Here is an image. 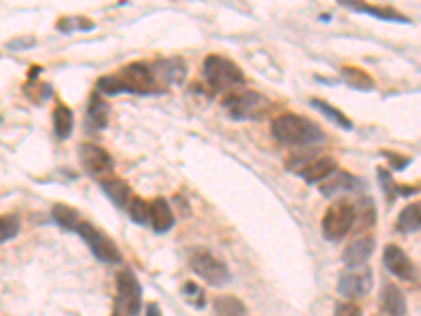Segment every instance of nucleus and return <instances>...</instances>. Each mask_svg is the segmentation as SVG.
<instances>
[{
  "instance_id": "4be33fe9",
  "label": "nucleus",
  "mask_w": 421,
  "mask_h": 316,
  "mask_svg": "<svg viewBox=\"0 0 421 316\" xmlns=\"http://www.w3.org/2000/svg\"><path fill=\"white\" fill-rule=\"evenodd\" d=\"M213 310L215 316H246V308L240 300L230 297V295H222L213 302Z\"/></svg>"
},
{
  "instance_id": "0eeeda50",
  "label": "nucleus",
  "mask_w": 421,
  "mask_h": 316,
  "mask_svg": "<svg viewBox=\"0 0 421 316\" xmlns=\"http://www.w3.org/2000/svg\"><path fill=\"white\" fill-rule=\"evenodd\" d=\"M78 236L91 247L93 255L99 260V262H105V264H118L123 260L120 255V249L114 245V240H110L101 230H97L91 224L87 222H80V226L76 228Z\"/></svg>"
},
{
  "instance_id": "5701e85b",
  "label": "nucleus",
  "mask_w": 421,
  "mask_h": 316,
  "mask_svg": "<svg viewBox=\"0 0 421 316\" xmlns=\"http://www.w3.org/2000/svg\"><path fill=\"white\" fill-rule=\"evenodd\" d=\"M310 103H312V106H314V108H316V110L323 114V116H327L328 121H333L337 127H341V129H345V131H352V123H350V118H348L343 112H339L337 108L328 106L327 101H323V99H316V97H314Z\"/></svg>"
},
{
  "instance_id": "aec40b11",
  "label": "nucleus",
  "mask_w": 421,
  "mask_h": 316,
  "mask_svg": "<svg viewBox=\"0 0 421 316\" xmlns=\"http://www.w3.org/2000/svg\"><path fill=\"white\" fill-rule=\"evenodd\" d=\"M396 230L402 234L421 230V205H407L396 220Z\"/></svg>"
},
{
  "instance_id": "c85d7f7f",
  "label": "nucleus",
  "mask_w": 421,
  "mask_h": 316,
  "mask_svg": "<svg viewBox=\"0 0 421 316\" xmlns=\"http://www.w3.org/2000/svg\"><path fill=\"white\" fill-rule=\"evenodd\" d=\"M19 232V220L15 215H2L0 218V243L11 240Z\"/></svg>"
},
{
  "instance_id": "cd10ccee",
  "label": "nucleus",
  "mask_w": 421,
  "mask_h": 316,
  "mask_svg": "<svg viewBox=\"0 0 421 316\" xmlns=\"http://www.w3.org/2000/svg\"><path fill=\"white\" fill-rule=\"evenodd\" d=\"M93 21H89L85 17H66L57 24V30H61V32H72V30H85L87 32V30H93Z\"/></svg>"
},
{
  "instance_id": "412c9836",
  "label": "nucleus",
  "mask_w": 421,
  "mask_h": 316,
  "mask_svg": "<svg viewBox=\"0 0 421 316\" xmlns=\"http://www.w3.org/2000/svg\"><path fill=\"white\" fill-rule=\"evenodd\" d=\"M51 215H53L55 224L61 226L63 230L76 232V228L80 226V215H78V211L72 209V207H68V205H55L53 211H51Z\"/></svg>"
},
{
  "instance_id": "2f4dec72",
  "label": "nucleus",
  "mask_w": 421,
  "mask_h": 316,
  "mask_svg": "<svg viewBox=\"0 0 421 316\" xmlns=\"http://www.w3.org/2000/svg\"><path fill=\"white\" fill-rule=\"evenodd\" d=\"M335 316H363L360 308L352 302H343V304H337L335 308Z\"/></svg>"
},
{
  "instance_id": "423d86ee",
  "label": "nucleus",
  "mask_w": 421,
  "mask_h": 316,
  "mask_svg": "<svg viewBox=\"0 0 421 316\" xmlns=\"http://www.w3.org/2000/svg\"><path fill=\"white\" fill-rule=\"evenodd\" d=\"M224 106L236 121H253V118H259L270 108V101L255 91H244V93H232L230 97H226Z\"/></svg>"
},
{
  "instance_id": "473e14b6",
  "label": "nucleus",
  "mask_w": 421,
  "mask_h": 316,
  "mask_svg": "<svg viewBox=\"0 0 421 316\" xmlns=\"http://www.w3.org/2000/svg\"><path fill=\"white\" fill-rule=\"evenodd\" d=\"M385 156L390 158V163H392V167H394L396 171H402V169L411 163L409 158H398V156H392V154H388V152H385Z\"/></svg>"
},
{
  "instance_id": "ddd939ff",
  "label": "nucleus",
  "mask_w": 421,
  "mask_h": 316,
  "mask_svg": "<svg viewBox=\"0 0 421 316\" xmlns=\"http://www.w3.org/2000/svg\"><path fill=\"white\" fill-rule=\"evenodd\" d=\"M375 251V240L371 236H363L358 240H354L345 251H343V264L348 268H360L363 264H367L371 260Z\"/></svg>"
},
{
  "instance_id": "a878e982",
  "label": "nucleus",
  "mask_w": 421,
  "mask_h": 316,
  "mask_svg": "<svg viewBox=\"0 0 421 316\" xmlns=\"http://www.w3.org/2000/svg\"><path fill=\"white\" fill-rule=\"evenodd\" d=\"M354 183L356 180L352 178V175H348V173H333L328 181L323 185V194L325 196H331V194H335V192H341V190H352L354 188Z\"/></svg>"
},
{
  "instance_id": "7ed1b4c3",
  "label": "nucleus",
  "mask_w": 421,
  "mask_h": 316,
  "mask_svg": "<svg viewBox=\"0 0 421 316\" xmlns=\"http://www.w3.org/2000/svg\"><path fill=\"white\" fill-rule=\"evenodd\" d=\"M204 78L215 91H230L244 85V74L240 68L222 55H209L204 59Z\"/></svg>"
},
{
  "instance_id": "9b49d317",
  "label": "nucleus",
  "mask_w": 421,
  "mask_h": 316,
  "mask_svg": "<svg viewBox=\"0 0 421 316\" xmlns=\"http://www.w3.org/2000/svg\"><path fill=\"white\" fill-rule=\"evenodd\" d=\"M383 264H385L388 270L392 272L394 276H398V278L411 280L415 276V268H413L409 255L398 245H388L383 249Z\"/></svg>"
},
{
  "instance_id": "39448f33",
  "label": "nucleus",
  "mask_w": 421,
  "mask_h": 316,
  "mask_svg": "<svg viewBox=\"0 0 421 316\" xmlns=\"http://www.w3.org/2000/svg\"><path fill=\"white\" fill-rule=\"evenodd\" d=\"M116 306L112 316L141 315V285L131 270H125L116 278Z\"/></svg>"
},
{
  "instance_id": "20e7f679",
  "label": "nucleus",
  "mask_w": 421,
  "mask_h": 316,
  "mask_svg": "<svg viewBox=\"0 0 421 316\" xmlns=\"http://www.w3.org/2000/svg\"><path fill=\"white\" fill-rule=\"evenodd\" d=\"M189 266L202 280H207L213 287H224L230 280V270L228 266L209 249H194L189 253Z\"/></svg>"
},
{
  "instance_id": "b1692460",
  "label": "nucleus",
  "mask_w": 421,
  "mask_h": 316,
  "mask_svg": "<svg viewBox=\"0 0 421 316\" xmlns=\"http://www.w3.org/2000/svg\"><path fill=\"white\" fill-rule=\"evenodd\" d=\"M341 74H343V81H345L350 87H354V89L371 91L375 87L373 78H371L367 72L358 70V68H352V66H348V68H343V70H341Z\"/></svg>"
},
{
  "instance_id": "f3484780",
  "label": "nucleus",
  "mask_w": 421,
  "mask_h": 316,
  "mask_svg": "<svg viewBox=\"0 0 421 316\" xmlns=\"http://www.w3.org/2000/svg\"><path fill=\"white\" fill-rule=\"evenodd\" d=\"M53 127H55V136L61 141L72 136L74 129V114L66 103H57L53 110Z\"/></svg>"
},
{
  "instance_id": "c756f323",
  "label": "nucleus",
  "mask_w": 421,
  "mask_h": 316,
  "mask_svg": "<svg viewBox=\"0 0 421 316\" xmlns=\"http://www.w3.org/2000/svg\"><path fill=\"white\" fill-rule=\"evenodd\" d=\"M182 291H184V295H186L189 304H194L198 310H202V308H204V304H207V300H204V291H202L198 285H194V282H186Z\"/></svg>"
},
{
  "instance_id": "6e6552de",
  "label": "nucleus",
  "mask_w": 421,
  "mask_h": 316,
  "mask_svg": "<svg viewBox=\"0 0 421 316\" xmlns=\"http://www.w3.org/2000/svg\"><path fill=\"white\" fill-rule=\"evenodd\" d=\"M356 222V209L350 203H335L331 205L323 218V234L328 240L343 238Z\"/></svg>"
},
{
  "instance_id": "2eb2a0df",
  "label": "nucleus",
  "mask_w": 421,
  "mask_h": 316,
  "mask_svg": "<svg viewBox=\"0 0 421 316\" xmlns=\"http://www.w3.org/2000/svg\"><path fill=\"white\" fill-rule=\"evenodd\" d=\"M335 171H337V160L331 156H323V158L306 165V169H301L299 173L308 183H318V181L328 180Z\"/></svg>"
},
{
  "instance_id": "dca6fc26",
  "label": "nucleus",
  "mask_w": 421,
  "mask_h": 316,
  "mask_svg": "<svg viewBox=\"0 0 421 316\" xmlns=\"http://www.w3.org/2000/svg\"><path fill=\"white\" fill-rule=\"evenodd\" d=\"M381 310L388 316H405L407 315V300H405V293L394 287V285H388L381 293Z\"/></svg>"
},
{
  "instance_id": "393cba45",
  "label": "nucleus",
  "mask_w": 421,
  "mask_h": 316,
  "mask_svg": "<svg viewBox=\"0 0 421 316\" xmlns=\"http://www.w3.org/2000/svg\"><path fill=\"white\" fill-rule=\"evenodd\" d=\"M108 116H110V106L99 97L93 95L89 101V121L95 129H103L108 125Z\"/></svg>"
},
{
  "instance_id": "6ab92c4d",
  "label": "nucleus",
  "mask_w": 421,
  "mask_h": 316,
  "mask_svg": "<svg viewBox=\"0 0 421 316\" xmlns=\"http://www.w3.org/2000/svg\"><path fill=\"white\" fill-rule=\"evenodd\" d=\"M345 6L358 11V13H367V15H373V17H379L383 21H398V24H409V19L405 15H400L398 11L390 9V6H371V4H356V2H343Z\"/></svg>"
},
{
  "instance_id": "f03ea898",
  "label": "nucleus",
  "mask_w": 421,
  "mask_h": 316,
  "mask_svg": "<svg viewBox=\"0 0 421 316\" xmlns=\"http://www.w3.org/2000/svg\"><path fill=\"white\" fill-rule=\"evenodd\" d=\"M274 137L289 146H310L323 141V131L308 118L297 114H282L272 121Z\"/></svg>"
},
{
  "instance_id": "7c9ffc66",
  "label": "nucleus",
  "mask_w": 421,
  "mask_h": 316,
  "mask_svg": "<svg viewBox=\"0 0 421 316\" xmlns=\"http://www.w3.org/2000/svg\"><path fill=\"white\" fill-rule=\"evenodd\" d=\"M377 175H379V181L383 183V192L388 194V198H390V200H392L394 196H398V194H400V192H398V188H400V185H396V183L392 181V175H390L385 169H379V173H377Z\"/></svg>"
},
{
  "instance_id": "f257e3e1",
  "label": "nucleus",
  "mask_w": 421,
  "mask_h": 316,
  "mask_svg": "<svg viewBox=\"0 0 421 316\" xmlns=\"http://www.w3.org/2000/svg\"><path fill=\"white\" fill-rule=\"evenodd\" d=\"M97 91L105 95H118V93H137V95H150L158 93L160 87L152 74V68L145 63H129L116 74L101 76L97 81Z\"/></svg>"
},
{
  "instance_id": "4468645a",
  "label": "nucleus",
  "mask_w": 421,
  "mask_h": 316,
  "mask_svg": "<svg viewBox=\"0 0 421 316\" xmlns=\"http://www.w3.org/2000/svg\"><path fill=\"white\" fill-rule=\"evenodd\" d=\"M150 224L154 228V232H158V234L169 232L175 224V215L171 211V205L165 198H156L150 205Z\"/></svg>"
},
{
  "instance_id": "9d476101",
  "label": "nucleus",
  "mask_w": 421,
  "mask_h": 316,
  "mask_svg": "<svg viewBox=\"0 0 421 316\" xmlns=\"http://www.w3.org/2000/svg\"><path fill=\"white\" fill-rule=\"evenodd\" d=\"M80 165H83V169L89 175L101 178V175H105V173L112 171L114 160H112V156L103 148H99L95 143H83L80 146Z\"/></svg>"
},
{
  "instance_id": "1a4fd4ad",
  "label": "nucleus",
  "mask_w": 421,
  "mask_h": 316,
  "mask_svg": "<svg viewBox=\"0 0 421 316\" xmlns=\"http://www.w3.org/2000/svg\"><path fill=\"white\" fill-rule=\"evenodd\" d=\"M371 289H373V272L369 268L343 272L337 282V293L348 300L365 297Z\"/></svg>"
},
{
  "instance_id": "a211bd4d",
  "label": "nucleus",
  "mask_w": 421,
  "mask_h": 316,
  "mask_svg": "<svg viewBox=\"0 0 421 316\" xmlns=\"http://www.w3.org/2000/svg\"><path fill=\"white\" fill-rule=\"evenodd\" d=\"M101 188H103V192H105V196L114 203V205H118V207H129V196H131V188H129V183L123 180H118V178H114V180H103L101 181Z\"/></svg>"
},
{
  "instance_id": "72a5a7b5",
  "label": "nucleus",
  "mask_w": 421,
  "mask_h": 316,
  "mask_svg": "<svg viewBox=\"0 0 421 316\" xmlns=\"http://www.w3.org/2000/svg\"><path fill=\"white\" fill-rule=\"evenodd\" d=\"M145 316H162V315H160V308H158L156 304H150V306L145 308Z\"/></svg>"
},
{
  "instance_id": "f8f14e48",
  "label": "nucleus",
  "mask_w": 421,
  "mask_h": 316,
  "mask_svg": "<svg viewBox=\"0 0 421 316\" xmlns=\"http://www.w3.org/2000/svg\"><path fill=\"white\" fill-rule=\"evenodd\" d=\"M152 74L160 85H182L186 78V63L182 59H162L152 68Z\"/></svg>"
},
{
  "instance_id": "bb28decb",
  "label": "nucleus",
  "mask_w": 421,
  "mask_h": 316,
  "mask_svg": "<svg viewBox=\"0 0 421 316\" xmlns=\"http://www.w3.org/2000/svg\"><path fill=\"white\" fill-rule=\"evenodd\" d=\"M129 215H131V220L135 222V224H140V226H143V224H150V205L143 200V198H140V196H133L131 200H129Z\"/></svg>"
}]
</instances>
